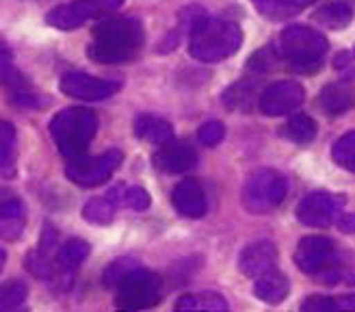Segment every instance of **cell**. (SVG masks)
<instances>
[{"label":"cell","instance_id":"obj_6","mask_svg":"<svg viewBox=\"0 0 355 312\" xmlns=\"http://www.w3.org/2000/svg\"><path fill=\"white\" fill-rule=\"evenodd\" d=\"M161 300V277L154 271L137 267L117 284L115 306L121 312H139L158 304Z\"/></svg>","mask_w":355,"mask_h":312},{"label":"cell","instance_id":"obj_17","mask_svg":"<svg viewBox=\"0 0 355 312\" xmlns=\"http://www.w3.org/2000/svg\"><path fill=\"white\" fill-rule=\"evenodd\" d=\"M26 228V208L20 200L0 204V241L20 239Z\"/></svg>","mask_w":355,"mask_h":312},{"label":"cell","instance_id":"obj_23","mask_svg":"<svg viewBox=\"0 0 355 312\" xmlns=\"http://www.w3.org/2000/svg\"><path fill=\"white\" fill-rule=\"evenodd\" d=\"M89 252V243L83 241V239H69L65 241L63 245L59 248V254H57V265H59V271L67 273V271H74L83 265V260H87Z\"/></svg>","mask_w":355,"mask_h":312},{"label":"cell","instance_id":"obj_16","mask_svg":"<svg viewBox=\"0 0 355 312\" xmlns=\"http://www.w3.org/2000/svg\"><path fill=\"white\" fill-rule=\"evenodd\" d=\"M316 102H318V107H321V111L327 113L329 117L345 115L347 111L355 107V87L345 80L329 83L321 89Z\"/></svg>","mask_w":355,"mask_h":312},{"label":"cell","instance_id":"obj_15","mask_svg":"<svg viewBox=\"0 0 355 312\" xmlns=\"http://www.w3.org/2000/svg\"><path fill=\"white\" fill-rule=\"evenodd\" d=\"M277 265V250L271 241H256L250 243L239 256V269L247 277H262L264 273L273 271Z\"/></svg>","mask_w":355,"mask_h":312},{"label":"cell","instance_id":"obj_13","mask_svg":"<svg viewBox=\"0 0 355 312\" xmlns=\"http://www.w3.org/2000/svg\"><path fill=\"white\" fill-rule=\"evenodd\" d=\"M154 165L165 173H189L198 165V152L191 144L171 139L154 154Z\"/></svg>","mask_w":355,"mask_h":312},{"label":"cell","instance_id":"obj_4","mask_svg":"<svg viewBox=\"0 0 355 312\" xmlns=\"http://www.w3.org/2000/svg\"><path fill=\"white\" fill-rule=\"evenodd\" d=\"M98 130V115L85 107H69L50 121V135L59 152L69 161H76L92 146Z\"/></svg>","mask_w":355,"mask_h":312},{"label":"cell","instance_id":"obj_29","mask_svg":"<svg viewBox=\"0 0 355 312\" xmlns=\"http://www.w3.org/2000/svg\"><path fill=\"white\" fill-rule=\"evenodd\" d=\"M223 102L230 111H250L254 102V85L236 83L223 94Z\"/></svg>","mask_w":355,"mask_h":312},{"label":"cell","instance_id":"obj_2","mask_svg":"<svg viewBox=\"0 0 355 312\" xmlns=\"http://www.w3.org/2000/svg\"><path fill=\"white\" fill-rule=\"evenodd\" d=\"M243 44V31L225 17H200L191 26L189 52L202 63H219L232 57Z\"/></svg>","mask_w":355,"mask_h":312},{"label":"cell","instance_id":"obj_22","mask_svg":"<svg viewBox=\"0 0 355 312\" xmlns=\"http://www.w3.org/2000/svg\"><path fill=\"white\" fill-rule=\"evenodd\" d=\"M316 121L310 115H293L279 128L282 137L295 146H310L316 139Z\"/></svg>","mask_w":355,"mask_h":312},{"label":"cell","instance_id":"obj_36","mask_svg":"<svg viewBox=\"0 0 355 312\" xmlns=\"http://www.w3.org/2000/svg\"><path fill=\"white\" fill-rule=\"evenodd\" d=\"M338 228H340V232H345V234H353L355 232V215L351 213V215H343L340 219H338Z\"/></svg>","mask_w":355,"mask_h":312},{"label":"cell","instance_id":"obj_14","mask_svg":"<svg viewBox=\"0 0 355 312\" xmlns=\"http://www.w3.org/2000/svg\"><path fill=\"white\" fill-rule=\"evenodd\" d=\"M171 202L173 208L182 217L189 219H200L206 215V191L202 187V182L198 178H184L173 187L171 193Z\"/></svg>","mask_w":355,"mask_h":312},{"label":"cell","instance_id":"obj_27","mask_svg":"<svg viewBox=\"0 0 355 312\" xmlns=\"http://www.w3.org/2000/svg\"><path fill=\"white\" fill-rule=\"evenodd\" d=\"M83 217L92 223L106 225L115 217V204L109 198H92L83 206Z\"/></svg>","mask_w":355,"mask_h":312},{"label":"cell","instance_id":"obj_31","mask_svg":"<svg viewBox=\"0 0 355 312\" xmlns=\"http://www.w3.org/2000/svg\"><path fill=\"white\" fill-rule=\"evenodd\" d=\"M277 59L279 55L269 46V48H262L258 50L256 55L247 61V67H250V72H256V74H266V72H275L277 67Z\"/></svg>","mask_w":355,"mask_h":312},{"label":"cell","instance_id":"obj_9","mask_svg":"<svg viewBox=\"0 0 355 312\" xmlns=\"http://www.w3.org/2000/svg\"><path fill=\"white\" fill-rule=\"evenodd\" d=\"M347 198L316 191V193L306 196L297 206V219L308 225V228H329L340 219Z\"/></svg>","mask_w":355,"mask_h":312},{"label":"cell","instance_id":"obj_8","mask_svg":"<svg viewBox=\"0 0 355 312\" xmlns=\"http://www.w3.org/2000/svg\"><path fill=\"white\" fill-rule=\"evenodd\" d=\"M123 154L119 150H106L98 156H80L76 161L67 163V178L80 187H98L111 178V173L121 165Z\"/></svg>","mask_w":355,"mask_h":312},{"label":"cell","instance_id":"obj_5","mask_svg":"<svg viewBox=\"0 0 355 312\" xmlns=\"http://www.w3.org/2000/svg\"><path fill=\"white\" fill-rule=\"evenodd\" d=\"M288 196V180L277 169H258L243 184V206L254 215L273 213Z\"/></svg>","mask_w":355,"mask_h":312},{"label":"cell","instance_id":"obj_28","mask_svg":"<svg viewBox=\"0 0 355 312\" xmlns=\"http://www.w3.org/2000/svg\"><path fill=\"white\" fill-rule=\"evenodd\" d=\"M331 159L347 171L355 173V130L343 135L338 141L331 146Z\"/></svg>","mask_w":355,"mask_h":312},{"label":"cell","instance_id":"obj_1","mask_svg":"<svg viewBox=\"0 0 355 312\" xmlns=\"http://www.w3.org/2000/svg\"><path fill=\"white\" fill-rule=\"evenodd\" d=\"M87 55L96 63L115 65L130 61L144 46V24L137 17H104L94 28Z\"/></svg>","mask_w":355,"mask_h":312},{"label":"cell","instance_id":"obj_10","mask_svg":"<svg viewBox=\"0 0 355 312\" xmlns=\"http://www.w3.org/2000/svg\"><path fill=\"white\" fill-rule=\"evenodd\" d=\"M336 258H338V252H336L334 241L321 234L304 236L295 250V265L299 271L316 277L325 273L336 263Z\"/></svg>","mask_w":355,"mask_h":312},{"label":"cell","instance_id":"obj_3","mask_svg":"<svg viewBox=\"0 0 355 312\" xmlns=\"http://www.w3.org/2000/svg\"><path fill=\"white\" fill-rule=\"evenodd\" d=\"M277 55L279 59L286 63L293 72L297 74H314L316 69H321L329 42L325 40V35L310 26L293 24L286 26L279 35L277 42Z\"/></svg>","mask_w":355,"mask_h":312},{"label":"cell","instance_id":"obj_35","mask_svg":"<svg viewBox=\"0 0 355 312\" xmlns=\"http://www.w3.org/2000/svg\"><path fill=\"white\" fill-rule=\"evenodd\" d=\"M331 310L334 312H355V295L331 297Z\"/></svg>","mask_w":355,"mask_h":312},{"label":"cell","instance_id":"obj_11","mask_svg":"<svg viewBox=\"0 0 355 312\" xmlns=\"http://www.w3.org/2000/svg\"><path fill=\"white\" fill-rule=\"evenodd\" d=\"M306 92L295 80H277L264 87L258 98V109L266 117H282L297 111L304 104Z\"/></svg>","mask_w":355,"mask_h":312},{"label":"cell","instance_id":"obj_12","mask_svg":"<svg viewBox=\"0 0 355 312\" xmlns=\"http://www.w3.org/2000/svg\"><path fill=\"white\" fill-rule=\"evenodd\" d=\"M61 92L74 100L83 102H96L111 98L113 94L119 92V83L115 80H104L85 72H67L61 78Z\"/></svg>","mask_w":355,"mask_h":312},{"label":"cell","instance_id":"obj_30","mask_svg":"<svg viewBox=\"0 0 355 312\" xmlns=\"http://www.w3.org/2000/svg\"><path fill=\"white\" fill-rule=\"evenodd\" d=\"M26 269L42 277V280H52L57 273H59V265H57V258L55 256H48L40 250H35L26 256Z\"/></svg>","mask_w":355,"mask_h":312},{"label":"cell","instance_id":"obj_37","mask_svg":"<svg viewBox=\"0 0 355 312\" xmlns=\"http://www.w3.org/2000/svg\"><path fill=\"white\" fill-rule=\"evenodd\" d=\"M5 263H7V254H5V250H0V273L5 269Z\"/></svg>","mask_w":355,"mask_h":312},{"label":"cell","instance_id":"obj_32","mask_svg":"<svg viewBox=\"0 0 355 312\" xmlns=\"http://www.w3.org/2000/svg\"><path fill=\"white\" fill-rule=\"evenodd\" d=\"M139 265L137 263H132V258H119V260H115L113 265H109V269L104 271V284L106 286H111V288H117V284L126 277L130 271H135Z\"/></svg>","mask_w":355,"mask_h":312},{"label":"cell","instance_id":"obj_19","mask_svg":"<svg viewBox=\"0 0 355 312\" xmlns=\"http://www.w3.org/2000/svg\"><path fill=\"white\" fill-rule=\"evenodd\" d=\"M135 135L139 139H144L148 144H156V146H163L167 141L173 139V128L167 119L158 117V115H150L144 113L135 119Z\"/></svg>","mask_w":355,"mask_h":312},{"label":"cell","instance_id":"obj_18","mask_svg":"<svg viewBox=\"0 0 355 312\" xmlns=\"http://www.w3.org/2000/svg\"><path fill=\"white\" fill-rule=\"evenodd\" d=\"M288 291H291V282L288 277L284 275L282 271L273 269L269 273H264L262 277L256 280V286H254V293L256 297L264 304H282L284 300L288 297Z\"/></svg>","mask_w":355,"mask_h":312},{"label":"cell","instance_id":"obj_20","mask_svg":"<svg viewBox=\"0 0 355 312\" xmlns=\"http://www.w3.org/2000/svg\"><path fill=\"white\" fill-rule=\"evenodd\" d=\"M175 312H227V302L219 293L204 291V293H189L178 297L173 304Z\"/></svg>","mask_w":355,"mask_h":312},{"label":"cell","instance_id":"obj_26","mask_svg":"<svg viewBox=\"0 0 355 312\" xmlns=\"http://www.w3.org/2000/svg\"><path fill=\"white\" fill-rule=\"evenodd\" d=\"M28 286L22 280H7L0 284V312H15L26 302Z\"/></svg>","mask_w":355,"mask_h":312},{"label":"cell","instance_id":"obj_24","mask_svg":"<svg viewBox=\"0 0 355 312\" xmlns=\"http://www.w3.org/2000/svg\"><path fill=\"white\" fill-rule=\"evenodd\" d=\"M314 20L331 31H340L351 24L353 20V9L347 3H329L321 7L314 13Z\"/></svg>","mask_w":355,"mask_h":312},{"label":"cell","instance_id":"obj_33","mask_svg":"<svg viewBox=\"0 0 355 312\" xmlns=\"http://www.w3.org/2000/svg\"><path fill=\"white\" fill-rule=\"evenodd\" d=\"M223 137H225V128L221 121L217 119H210L206 121V124L198 130V139H200V144L206 146V148H215L223 141Z\"/></svg>","mask_w":355,"mask_h":312},{"label":"cell","instance_id":"obj_7","mask_svg":"<svg viewBox=\"0 0 355 312\" xmlns=\"http://www.w3.org/2000/svg\"><path fill=\"white\" fill-rule=\"evenodd\" d=\"M123 5V0H74V3L55 7L46 22L61 31H74L83 24H87L94 17H104L113 11H117Z\"/></svg>","mask_w":355,"mask_h":312},{"label":"cell","instance_id":"obj_34","mask_svg":"<svg viewBox=\"0 0 355 312\" xmlns=\"http://www.w3.org/2000/svg\"><path fill=\"white\" fill-rule=\"evenodd\" d=\"M15 128L11 121H0V165H7L13 156Z\"/></svg>","mask_w":355,"mask_h":312},{"label":"cell","instance_id":"obj_21","mask_svg":"<svg viewBox=\"0 0 355 312\" xmlns=\"http://www.w3.org/2000/svg\"><path fill=\"white\" fill-rule=\"evenodd\" d=\"M252 3L264 17L279 22L308 9L310 5H314V0H252Z\"/></svg>","mask_w":355,"mask_h":312},{"label":"cell","instance_id":"obj_25","mask_svg":"<svg viewBox=\"0 0 355 312\" xmlns=\"http://www.w3.org/2000/svg\"><path fill=\"white\" fill-rule=\"evenodd\" d=\"M109 200L117 206H126V208H132V211H146L150 208V196L144 187H115L111 189L109 193Z\"/></svg>","mask_w":355,"mask_h":312}]
</instances>
